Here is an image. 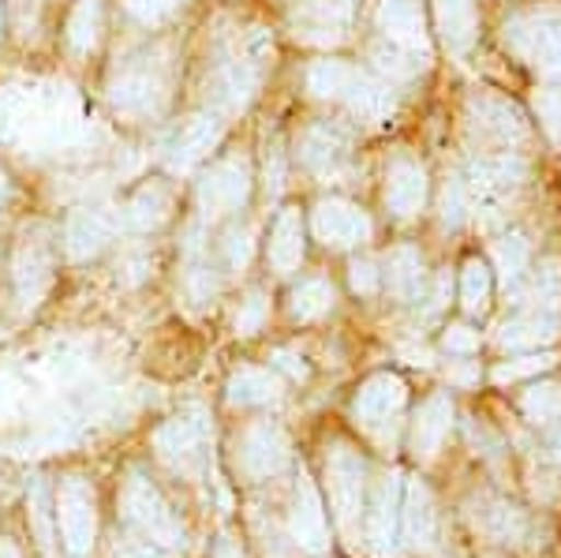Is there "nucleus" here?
<instances>
[{
	"instance_id": "obj_7",
	"label": "nucleus",
	"mask_w": 561,
	"mask_h": 558,
	"mask_svg": "<svg viewBox=\"0 0 561 558\" xmlns=\"http://www.w3.org/2000/svg\"><path fill=\"white\" fill-rule=\"evenodd\" d=\"M311 229L325 248H356L370 237V218L364 214V206L330 195V200L314 203Z\"/></svg>"
},
{
	"instance_id": "obj_26",
	"label": "nucleus",
	"mask_w": 561,
	"mask_h": 558,
	"mask_svg": "<svg viewBox=\"0 0 561 558\" xmlns=\"http://www.w3.org/2000/svg\"><path fill=\"white\" fill-rule=\"evenodd\" d=\"M266 150H270V155H266V187H270V195H277L280 184H285V155H280L277 139L270 143Z\"/></svg>"
},
{
	"instance_id": "obj_2",
	"label": "nucleus",
	"mask_w": 561,
	"mask_h": 558,
	"mask_svg": "<svg viewBox=\"0 0 561 558\" xmlns=\"http://www.w3.org/2000/svg\"><path fill=\"white\" fill-rule=\"evenodd\" d=\"M251 184H255V176H251V166L243 155L214 158L195 180L198 221H217V218H229V214L243 210L251 200Z\"/></svg>"
},
{
	"instance_id": "obj_16",
	"label": "nucleus",
	"mask_w": 561,
	"mask_h": 558,
	"mask_svg": "<svg viewBox=\"0 0 561 558\" xmlns=\"http://www.w3.org/2000/svg\"><path fill=\"white\" fill-rule=\"evenodd\" d=\"M356 79H359L356 65L337 60V57H322L307 68L304 83H307V90H311V98H319V102H345L348 90L356 87Z\"/></svg>"
},
{
	"instance_id": "obj_18",
	"label": "nucleus",
	"mask_w": 561,
	"mask_h": 558,
	"mask_svg": "<svg viewBox=\"0 0 561 558\" xmlns=\"http://www.w3.org/2000/svg\"><path fill=\"white\" fill-rule=\"evenodd\" d=\"M434 20L449 49H468L476 38V0H434Z\"/></svg>"
},
{
	"instance_id": "obj_5",
	"label": "nucleus",
	"mask_w": 561,
	"mask_h": 558,
	"mask_svg": "<svg viewBox=\"0 0 561 558\" xmlns=\"http://www.w3.org/2000/svg\"><path fill=\"white\" fill-rule=\"evenodd\" d=\"M221 132H225V121H221V113H214V110L180 121L176 135L165 147L169 173H192L195 166H203V161L210 158V150L221 143Z\"/></svg>"
},
{
	"instance_id": "obj_8",
	"label": "nucleus",
	"mask_w": 561,
	"mask_h": 558,
	"mask_svg": "<svg viewBox=\"0 0 561 558\" xmlns=\"http://www.w3.org/2000/svg\"><path fill=\"white\" fill-rule=\"evenodd\" d=\"M296 150H300L307 173H314L319 180H337L348 173L352 147H348V135L337 124H311V128H304Z\"/></svg>"
},
{
	"instance_id": "obj_13",
	"label": "nucleus",
	"mask_w": 561,
	"mask_h": 558,
	"mask_svg": "<svg viewBox=\"0 0 561 558\" xmlns=\"http://www.w3.org/2000/svg\"><path fill=\"white\" fill-rule=\"evenodd\" d=\"M378 31L386 34L389 45L404 53L423 57L427 53V31H423V12L415 0H378Z\"/></svg>"
},
{
	"instance_id": "obj_24",
	"label": "nucleus",
	"mask_w": 561,
	"mask_h": 558,
	"mask_svg": "<svg viewBox=\"0 0 561 558\" xmlns=\"http://www.w3.org/2000/svg\"><path fill=\"white\" fill-rule=\"evenodd\" d=\"M536 105H539V116H542V124H547V132L554 135V139H561V94L542 90L536 98Z\"/></svg>"
},
{
	"instance_id": "obj_15",
	"label": "nucleus",
	"mask_w": 561,
	"mask_h": 558,
	"mask_svg": "<svg viewBox=\"0 0 561 558\" xmlns=\"http://www.w3.org/2000/svg\"><path fill=\"white\" fill-rule=\"evenodd\" d=\"M528 166L517 155H491L479 158L472 166V192L483 195V200H494V195H505L520 184Z\"/></svg>"
},
{
	"instance_id": "obj_23",
	"label": "nucleus",
	"mask_w": 561,
	"mask_h": 558,
	"mask_svg": "<svg viewBox=\"0 0 561 558\" xmlns=\"http://www.w3.org/2000/svg\"><path fill=\"white\" fill-rule=\"evenodd\" d=\"M330 300H333V296H330V285H325V282H307L304 289L296 293V308H300L304 315L322 311Z\"/></svg>"
},
{
	"instance_id": "obj_30",
	"label": "nucleus",
	"mask_w": 561,
	"mask_h": 558,
	"mask_svg": "<svg viewBox=\"0 0 561 558\" xmlns=\"http://www.w3.org/2000/svg\"><path fill=\"white\" fill-rule=\"evenodd\" d=\"M4 34H8V8H4V0H0V42H4Z\"/></svg>"
},
{
	"instance_id": "obj_29",
	"label": "nucleus",
	"mask_w": 561,
	"mask_h": 558,
	"mask_svg": "<svg viewBox=\"0 0 561 558\" xmlns=\"http://www.w3.org/2000/svg\"><path fill=\"white\" fill-rule=\"evenodd\" d=\"M8 203H12V176H8V169L0 166V214L8 210Z\"/></svg>"
},
{
	"instance_id": "obj_4",
	"label": "nucleus",
	"mask_w": 561,
	"mask_h": 558,
	"mask_svg": "<svg viewBox=\"0 0 561 558\" xmlns=\"http://www.w3.org/2000/svg\"><path fill=\"white\" fill-rule=\"evenodd\" d=\"M505 42L550 83H561V15L528 12L505 26Z\"/></svg>"
},
{
	"instance_id": "obj_17",
	"label": "nucleus",
	"mask_w": 561,
	"mask_h": 558,
	"mask_svg": "<svg viewBox=\"0 0 561 558\" xmlns=\"http://www.w3.org/2000/svg\"><path fill=\"white\" fill-rule=\"evenodd\" d=\"M270 259L280 274H288L293 266H300L304 259V218L300 206H280L277 221L270 229Z\"/></svg>"
},
{
	"instance_id": "obj_21",
	"label": "nucleus",
	"mask_w": 561,
	"mask_h": 558,
	"mask_svg": "<svg viewBox=\"0 0 561 558\" xmlns=\"http://www.w3.org/2000/svg\"><path fill=\"white\" fill-rule=\"evenodd\" d=\"M497 263H502V274L505 277H517L520 266L528 263V244H524V237H505L502 244L494 248Z\"/></svg>"
},
{
	"instance_id": "obj_22",
	"label": "nucleus",
	"mask_w": 561,
	"mask_h": 558,
	"mask_svg": "<svg viewBox=\"0 0 561 558\" xmlns=\"http://www.w3.org/2000/svg\"><path fill=\"white\" fill-rule=\"evenodd\" d=\"M389 266H393V274H389V277H393L397 289H412V285L420 282V255H415L412 248H397L393 263H389Z\"/></svg>"
},
{
	"instance_id": "obj_27",
	"label": "nucleus",
	"mask_w": 561,
	"mask_h": 558,
	"mask_svg": "<svg viewBox=\"0 0 561 558\" xmlns=\"http://www.w3.org/2000/svg\"><path fill=\"white\" fill-rule=\"evenodd\" d=\"M251 229L243 225V229H229V237H225V251H229V259L232 263H248V255H251Z\"/></svg>"
},
{
	"instance_id": "obj_11",
	"label": "nucleus",
	"mask_w": 561,
	"mask_h": 558,
	"mask_svg": "<svg viewBox=\"0 0 561 558\" xmlns=\"http://www.w3.org/2000/svg\"><path fill=\"white\" fill-rule=\"evenodd\" d=\"M468 116H472V128L483 135L486 143L510 147V143L528 139V121H524V113L517 105L505 102V98L479 94V98H472V105H468Z\"/></svg>"
},
{
	"instance_id": "obj_14",
	"label": "nucleus",
	"mask_w": 561,
	"mask_h": 558,
	"mask_svg": "<svg viewBox=\"0 0 561 558\" xmlns=\"http://www.w3.org/2000/svg\"><path fill=\"white\" fill-rule=\"evenodd\" d=\"M53 232L45 229V225H31V229L20 237V244H15V282H20L23 293H34L42 289L45 282H49V266H53Z\"/></svg>"
},
{
	"instance_id": "obj_6",
	"label": "nucleus",
	"mask_w": 561,
	"mask_h": 558,
	"mask_svg": "<svg viewBox=\"0 0 561 558\" xmlns=\"http://www.w3.org/2000/svg\"><path fill=\"white\" fill-rule=\"evenodd\" d=\"M124 229L121 206H79L68 214L65 232H60V244L71 259H90L98 255L105 244H113V237Z\"/></svg>"
},
{
	"instance_id": "obj_25",
	"label": "nucleus",
	"mask_w": 561,
	"mask_h": 558,
	"mask_svg": "<svg viewBox=\"0 0 561 558\" xmlns=\"http://www.w3.org/2000/svg\"><path fill=\"white\" fill-rule=\"evenodd\" d=\"M465 296H468V308H483V296H486V270L479 266V263H468Z\"/></svg>"
},
{
	"instance_id": "obj_10",
	"label": "nucleus",
	"mask_w": 561,
	"mask_h": 558,
	"mask_svg": "<svg viewBox=\"0 0 561 558\" xmlns=\"http://www.w3.org/2000/svg\"><path fill=\"white\" fill-rule=\"evenodd\" d=\"M105 38V0H71L65 26H60V42L71 65H87Z\"/></svg>"
},
{
	"instance_id": "obj_12",
	"label": "nucleus",
	"mask_w": 561,
	"mask_h": 558,
	"mask_svg": "<svg viewBox=\"0 0 561 558\" xmlns=\"http://www.w3.org/2000/svg\"><path fill=\"white\" fill-rule=\"evenodd\" d=\"M427 203V169L409 155H397L386 169V206L397 218H412Z\"/></svg>"
},
{
	"instance_id": "obj_19",
	"label": "nucleus",
	"mask_w": 561,
	"mask_h": 558,
	"mask_svg": "<svg viewBox=\"0 0 561 558\" xmlns=\"http://www.w3.org/2000/svg\"><path fill=\"white\" fill-rule=\"evenodd\" d=\"M348 110L356 116H364V121H386L389 113H393V90H389V83H382V79L367 76V71H359L356 87L348 90Z\"/></svg>"
},
{
	"instance_id": "obj_20",
	"label": "nucleus",
	"mask_w": 561,
	"mask_h": 558,
	"mask_svg": "<svg viewBox=\"0 0 561 558\" xmlns=\"http://www.w3.org/2000/svg\"><path fill=\"white\" fill-rule=\"evenodd\" d=\"M121 4V15L139 31H161L184 12L192 0H116Z\"/></svg>"
},
{
	"instance_id": "obj_9",
	"label": "nucleus",
	"mask_w": 561,
	"mask_h": 558,
	"mask_svg": "<svg viewBox=\"0 0 561 558\" xmlns=\"http://www.w3.org/2000/svg\"><path fill=\"white\" fill-rule=\"evenodd\" d=\"M176 210V192L165 176H147L139 187H131L128 200L121 203V221L131 232H153L161 229Z\"/></svg>"
},
{
	"instance_id": "obj_28",
	"label": "nucleus",
	"mask_w": 561,
	"mask_h": 558,
	"mask_svg": "<svg viewBox=\"0 0 561 558\" xmlns=\"http://www.w3.org/2000/svg\"><path fill=\"white\" fill-rule=\"evenodd\" d=\"M442 210H446V221L449 225L460 221V210H465V184H460V180L446 184V200H442Z\"/></svg>"
},
{
	"instance_id": "obj_3",
	"label": "nucleus",
	"mask_w": 561,
	"mask_h": 558,
	"mask_svg": "<svg viewBox=\"0 0 561 558\" xmlns=\"http://www.w3.org/2000/svg\"><path fill=\"white\" fill-rule=\"evenodd\" d=\"M266 57V38L262 34H251L243 42V49L229 53L225 60H217L214 76H210V105L214 113L221 116H232V113H243L251 105L259 90V65Z\"/></svg>"
},
{
	"instance_id": "obj_1",
	"label": "nucleus",
	"mask_w": 561,
	"mask_h": 558,
	"mask_svg": "<svg viewBox=\"0 0 561 558\" xmlns=\"http://www.w3.org/2000/svg\"><path fill=\"white\" fill-rule=\"evenodd\" d=\"M176 65L165 49H142L124 57L105 79L108 113L124 124H153L169 113Z\"/></svg>"
}]
</instances>
